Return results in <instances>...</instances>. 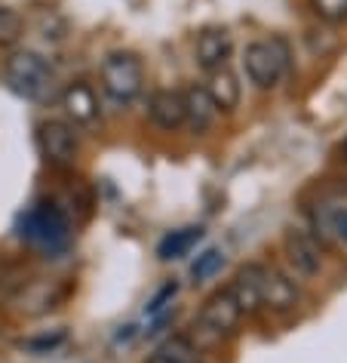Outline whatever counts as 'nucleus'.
Returning a JSON list of instances; mask_svg holds the SVG:
<instances>
[{
	"label": "nucleus",
	"mask_w": 347,
	"mask_h": 363,
	"mask_svg": "<svg viewBox=\"0 0 347 363\" xmlns=\"http://www.w3.org/2000/svg\"><path fill=\"white\" fill-rule=\"evenodd\" d=\"M4 77L13 93H19L28 102H47L56 93V71L50 68L47 59L31 50L13 52L4 65Z\"/></svg>",
	"instance_id": "obj_1"
},
{
	"label": "nucleus",
	"mask_w": 347,
	"mask_h": 363,
	"mask_svg": "<svg viewBox=\"0 0 347 363\" xmlns=\"http://www.w3.org/2000/svg\"><path fill=\"white\" fill-rule=\"evenodd\" d=\"M243 71L255 89H273L289 71V47L283 40H255L243 50Z\"/></svg>",
	"instance_id": "obj_2"
},
{
	"label": "nucleus",
	"mask_w": 347,
	"mask_h": 363,
	"mask_svg": "<svg viewBox=\"0 0 347 363\" xmlns=\"http://www.w3.org/2000/svg\"><path fill=\"white\" fill-rule=\"evenodd\" d=\"M22 238L47 252H59L71 243V222L56 203H38L34 210L25 213Z\"/></svg>",
	"instance_id": "obj_3"
},
{
	"label": "nucleus",
	"mask_w": 347,
	"mask_h": 363,
	"mask_svg": "<svg viewBox=\"0 0 347 363\" xmlns=\"http://www.w3.org/2000/svg\"><path fill=\"white\" fill-rule=\"evenodd\" d=\"M102 86L117 102H132L144 89V65L135 52H111L102 62Z\"/></svg>",
	"instance_id": "obj_4"
},
{
	"label": "nucleus",
	"mask_w": 347,
	"mask_h": 363,
	"mask_svg": "<svg viewBox=\"0 0 347 363\" xmlns=\"http://www.w3.org/2000/svg\"><path fill=\"white\" fill-rule=\"evenodd\" d=\"M240 323H243V311H240V305H237V298L231 296V289H218V293L209 296L197 317L200 330L215 335V339L234 335L240 330Z\"/></svg>",
	"instance_id": "obj_5"
},
{
	"label": "nucleus",
	"mask_w": 347,
	"mask_h": 363,
	"mask_svg": "<svg viewBox=\"0 0 347 363\" xmlns=\"http://www.w3.org/2000/svg\"><path fill=\"white\" fill-rule=\"evenodd\" d=\"M38 142H40V151H43V157H47L50 167H59V169L74 167L80 142H77V133H74V126L71 123H65V121H43L40 133H38Z\"/></svg>",
	"instance_id": "obj_6"
},
{
	"label": "nucleus",
	"mask_w": 347,
	"mask_h": 363,
	"mask_svg": "<svg viewBox=\"0 0 347 363\" xmlns=\"http://www.w3.org/2000/svg\"><path fill=\"white\" fill-rule=\"evenodd\" d=\"M283 252H286L289 265L295 268V274L301 277H317L323 271V247L307 231L289 228L283 234Z\"/></svg>",
	"instance_id": "obj_7"
},
{
	"label": "nucleus",
	"mask_w": 347,
	"mask_h": 363,
	"mask_svg": "<svg viewBox=\"0 0 347 363\" xmlns=\"http://www.w3.org/2000/svg\"><path fill=\"white\" fill-rule=\"evenodd\" d=\"M261 302L273 314H289L298 305V286L277 268L261 271Z\"/></svg>",
	"instance_id": "obj_8"
},
{
	"label": "nucleus",
	"mask_w": 347,
	"mask_h": 363,
	"mask_svg": "<svg viewBox=\"0 0 347 363\" xmlns=\"http://www.w3.org/2000/svg\"><path fill=\"white\" fill-rule=\"evenodd\" d=\"M148 117L160 130H178L185 126V93L181 89H157L148 99Z\"/></svg>",
	"instance_id": "obj_9"
},
{
	"label": "nucleus",
	"mask_w": 347,
	"mask_h": 363,
	"mask_svg": "<svg viewBox=\"0 0 347 363\" xmlns=\"http://www.w3.org/2000/svg\"><path fill=\"white\" fill-rule=\"evenodd\" d=\"M218 108H215V102L209 99V93H206V86H188L185 89V126L194 135H203V133H209L215 126V121H218Z\"/></svg>",
	"instance_id": "obj_10"
},
{
	"label": "nucleus",
	"mask_w": 347,
	"mask_h": 363,
	"mask_svg": "<svg viewBox=\"0 0 347 363\" xmlns=\"http://www.w3.org/2000/svg\"><path fill=\"white\" fill-rule=\"evenodd\" d=\"M62 108H65V114L74 123L86 126L98 117V96L86 80H74V84H68L65 93H62Z\"/></svg>",
	"instance_id": "obj_11"
},
{
	"label": "nucleus",
	"mask_w": 347,
	"mask_h": 363,
	"mask_svg": "<svg viewBox=\"0 0 347 363\" xmlns=\"http://www.w3.org/2000/svg\"><path fill=\"white\" fill-rule=\"evenodd\" d=\"M261 271H264V265H246V268L237 271L234 284L227 286L243 314H258L264 308V302H261Z\"/></svg>",
	"instance_id": "obj_12"
},
{
	"label": "nucleus",
	"mask_w": 347,
	"mask_h": 363,
	"mask_svg": "<svg viewBox=\"0 0 347 363\" xmlns=\"http://www.w3.org/2000/svg\"><path fill=\"white\" fill-rule=\"evenodd\" d=\"M231 31L227 28H203L197 38V62L203 71H212V68H222L227 56H231Z\"/></svg>",
	"instance_id": "obj_13"
},
{
	"label": "nucleus",
	"mask_w": 347,
	"mask_h": 363,
	"mask_svg": "<svg viewBox=\"0 0 347 363\" xmlns=\"http://www.w3.org/2000/svg\"><path fill=\"white\" fill-rule=\"evenodd\" d=\"M206 74H209L206 77V93L215 102V108L218 111H234V108L240 105V96H243L237 74L227 65L212 68V71H206Z\"/></svg>",
	"instance_id": "obj_14"
},
{
	"label": "nucleus",
	"mask_w": 347,
	"mask_h": 363,
	"mask_svg": "<svg viewBox=\"0 0 347 363\" xmlns=\"http://www.w3.org/2000/svg\"><path fill=\"white\" fill-rule=\"evenodd\" d=\"M200 238H203V228H200V225H188V228L169 231L166 238H163V240L157 243V256H160L163 262L181 259V256H188V252L197 247Z\"/></svg>",
	"instance_id": "obj_15"
},
{
	"label": "nucleus",
	"mask_w": 347,
	"mask_h": 363,
	"mask_svg": "<svg viewBox=\"0 0 347 363\" xmlns=\"http://www.w3.org/2000/svg\"><path fill=\"white\" fill-rule=\"evenodd\" d=\"M148 363H203L200 348L188 335H172L148 357Z\"/></svg>",
	"instance_id": "obj_16"
},
{
	"label": "nucleus",
	"mask_w": 347,
	"mask_h": 363,
	"mask_svg": "<svg viewBox=\"0 0 347 363\" xmlns=\"http://www.w3.org/2000/svg\"><path fill=\"white\" fill-rule=\"evenodd\" d=\"M25 22L22 16L13 10V6H0V47H13V43L22 40Z\"/></svg>",
	"instance_id": "obj_17"
},
{
	"label": "nucleus",
	"mask_w": 347,
	"mask_h": 363,
	"mask_svg": "<svg viewBox=\"0 0 347 363\" xmlns=\"http://www.w3.org/2000/svg\"><path fill=\"white\" fill-rule=\"evenodd\" d=\"M310 10L317 13V19L329 25L347 22V0H310Z\"/></svg>",
	"instance_id": "obj_18"
},
{
	"label": "nucleus",
	"mask_w": 347,
	"mask_h": 363,
	"mask_svg": "<svg viewBox=\"0 0 347 363\" xmlns=\"http://www.w3.org/2000/svg\"><path fill=\"white\" fill-rule=\"evenodd\" d=\"M224 265V252L222 250H206L203 256H197L194 268H190V274H194V280H209L212 274H218Z\"/></svg>",
	"instance_id": "obj_19"
},
{
	"label": "nucleus",
	"mask_w": 347,
	"mask_h": 363,
	"mask_svg": "<svg viewBox=\"0 0 347 363\" xmlns=\"http://www.w3.org/2000/svg\"><path fill=\"white\" fill-rule=\"evenodd\" d=\"M176 293H178V284H176V280H169V284L163 286L160 293L148 302V314H151V317H157L163 308H169V305H172V298H176Z\"/></svg>",
	"instance_id": "obj_20"
},
{
	"label": "nucleus",
	"mask_w": 347,
	"mask_h": 363,
	"mask_svg": "<svg viewBox=\"0 0 347 363\" xmlns=\"http://www.w3.org/2000/svg\"><path fill=\"white\" fill-rule=\"evenodd\" d=\"M332 231H335V238L347 247V206L335 210V216H332Z\"/></svg>",
	"instance_id": "obj_21"
},
{
	"label": "nucleus",
	"mask_w": 347,
	"mask_h": 363,
	"mask_svg": "<svg viewBox=\"0 0 347 363\" xmlns=\"http://www.w3.org/2000/svg\"><path fill=\"white\" fill-rule=\"evenodd\" d=\"M344 154H347V142H344Z\"/></svg>",
	"instance_id": "obj_22"
}]
</instances>
